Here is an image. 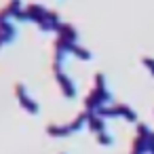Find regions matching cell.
Segmentation results:
<instances>
[{"mask_svg":"<svg viewBox=\"0 0 154 154\" xmlns=\"http://www.w3.org/2000/svg\"><path fill=\"white\" fill-rule=\"evenodd\" d=\"M114 99H112V93L106 89V76L103 74H95V89L85 97V110L87 112H97L99 108L103 106H110Z\"/></svg>","mask_w":154,"mask_h":154,"instance_id":"obj_1","label":"cell"},{"mask_svg":"<svg viewBox=\"0 0 154 154\" xmlns=\"http://www.w3.org/2000/svg\"><path fill=\"white\" fill-rule=\"evenodd\" d=\"M15 95H17V99H19V103H21V108H23L26 112H30V114H38V106H36V101L28 95L23 82H17V85H15Z\"/></svg>","mask_w":154,"mask_h":154,"instance_id":"obj_2","label":"cell"},{"mask_svg":"<svg viewBox=\"0 0 154 154\" xmlns=\"http://www.w3.org/2000/svg\"><path fill=\"white\" fill-rule=\"evenodd\" d=\"M47 7L45 5H38V2H30L28 7H26V15H28V21H34L36 26L45 19V15H47Z\"/></svg>","mask_w":154,"mask_h":154,"instance_id":"obj_3","label":"cell"},{"mask_svg":"<svg viewBox=\"0 0 154 154\" xmlns=\"http://www.w3.org/2000/svg\"><path fill=\"white\" fill-rule=\"evenodd\" d=\"M55 78H57V82H59V87H61V93H63L68 99H72V97L76 95V87H74L72 78H70L66 72H57Z\"/></svg>","mask_w":154,"mask_h":154,"instance_id":"obj_4","label":"cell"},{"mask_svg":"<svg viewBox=\"0 0 154 154\" xmlns=\"http://www.w3.org/2000/svg\"><path fill=\"white\" fill-rule=\"evenodd\" d=\"M89 129L97 135L101 131H106V118H101L97 112H89Z\"/></svg>","mask_w":154,"mask_h":154,"instance_id":"obj_5","label":"cell"},{"mask_svg":"<svg viewBox=\"0 0 154 154\" xmlns=\"http://www.w3.org/2000/svg\"><path fill=\"white\" fill-rule=\"evenodd\" d=\"M57 36H61V38H66V40L76 42V40H78V30H76L72 23H61V28H59Z\"/></svg>","mask_w":154,"mask_h":154,"instance_id":"obj_6","label":"cell"},{"mask_svg":"<svg viewBox=\"0 0 154 154\" xmlns=\"http://www.w3.org/2000/svg\"><path fill=\"white\" fill-rule=\"evenodd\" d=\"M47 133L51 137H66V135L72 133V129H70V125H49L47 127Z\"/></svg>","mask_w":154,"mask_h":154,"instance_id":"obj_7","label":"cell"},{"mask_svg":"<svg viewBox=\"0 0 154 154\" xmlns=\"http://www.w3.org/2000/svg\"><path fill=\"white\" fill-rule=\"evenodd\" d=\"M0 34H2L9 42H11V40H15V36H17V28H15V23H13V21H5V23H0Z\"/></svg>","mask_w":154,"mask_h":154,"instance_id":"obj_8","label":"cell"},{"mask_svg":"<svg viewBox=\"0 0 154 154\" xmlns=\"http://www.w3.org/2000/svg\"><path fill=\"white\" fill-rule=\"evenodd\" d=\"M116 108H118V116H125L129 122H135V120H137V114H135L127 103H116Z\"/></svg>","mask_w":154,"mask_h":154,"instance_id":"obj_9","label":"cell"},{"mask_svg":"<svg viewBox=\"0 0 154 154\" xmlns=\"http://www.w3.org/2000/svg\"><path fill=\"white\" fill-rule=\"evenodd\" d=\"M95 139H97L99 143H103V146H110V143H112V135H110L108 131H101V133H97V135H95Z\"/></svg>","mask_w":154,"mask_h":154,"instance_id":"obj_10","label":"cell"},{"mask_svg":"<svg viewBox=\"0 0 154 154\" xmlns=\"http://www.w3.org/2000/svg\"><path fill=\"white\" fill-rule=\"evenodd\" d=\"M141 63H143V66L150 70V74L154 76V59H152V57H141Z\"/></svg>","mask_w":154,"mask_h":154,"instance_id":"obj_11","label":"cell"}]
</instances>
